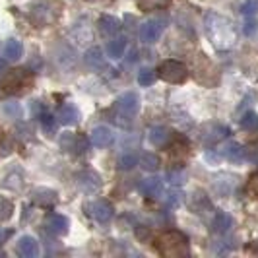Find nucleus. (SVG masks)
<instances>
[{"mask_svg": "<svg viewBox=\"0 0 258 258\" xmlns=\"http://www.w3.org/2000/svg\"><path fill=\"white\" fill-rule=\"evenodd\" d=\"M241 12L245 16H252V14H258V0H246L241 6Z\"/></svg>", "mask_w": 258, "mask_h": 258, "instance_id": "nucleus-42", "label": "nucleus"}, {"mask_svg": "<svg viewBox=\"0 0 258 258\" xmlns=\"http://www.w3.org/2000/svg\"><path fill=\"white\" fill-rule=\"evenodd\" d=\"M188 206L192 210L194 214H200V216H204L206 212L212 210V202H210V198H208L206 194L202 192V190H196V192L190 196V202H188Z\"/></svg>", "mask_w": 258, "mask_h": 258, "instance_id": "nucleus-22", "label": "nucleus"}, {"mask_svg": "<svg viewBox=\"0 0 258 258\" xmlns=\"http://www.w3.org/2000/svg\"><path fill=\"white\" fill-rule=\"evenodd\" d=\"M186 179V173L182 171V169H177V171H169L167 173V181L171 184H182Z\"/></svg>", "mask_w": 258, "mask_h": 258, "instance_id": "nucleus-40", "label": "nucleus"}, {"mask_svg": "<svg viewBox=\"0 0 258 258\" xmlns=\"http://www.w3.org/2000/svg\"><path fill=\"white\" fill-rule=\"evenodd\" d=\"M70 33H72L74 41H76V43H80V45H86V43H90L91 37H93L90 24H86L84 20H80L76 26L72 27V31H70Z\"/></svg>", "mask_w": 258, "mask_h": 258, "instance_id": "nucleus-26", "label": "nucleus"}, {"mask_svg": "<svg viewBox=\"0 0 258 258\" xmlns=\"http://www.w3.org/2000/svg\"><path fill=\"white\" fill-rule=\"evenodd\" d=\"M237 184V177L231 173H218L212 179V190L218 196H229Z\"/></svg>", "mask_w": 258, "mask_h": 258, "instance_id": "nucleus-11", "label": "nucleus"}, {"mask_svg": "<svg viewBox=\"0 0 258 258\" xmlns=\"http://www.w3.org/2000/svg\"><path fill=\"white\" fill-rule=\"evenodd\" d=\"M221 155H223L227 161L237 163V161H243L246 157V148H243L241 144H237V142H227L223 146V150H221Z\"/></svg>", "mask_w": 258, "mask_h": 258, "instance_id": "nucleus-23", "label": "nucleus"}, {"mask_svg": "<svg viewBox=\"0 0 258 258\" xmlns=\"http://www.w3.org/2000/svg\"><path fill=\"white\" fill-rule=\"evenodd\" d=\"M204 27H206L208 39L220 51L231 49L237 41V31L233 24L218 12H208L204 16Z\"/></svg>", "mask_w": 258, "mask_h": 258, "instance_id": "nucleus-1", "label": "nucleus"}, {"mask_svg": "<svg viewBox=\"0 0 258 258\" xmlns=\"http://www.w3.org/2000/svg\"><path fill=\"white\" fill-rule=\"evenodd\" d=\"M2 113L8 116V118H20L22 116V107L16 101H4L2 103Z\"/></svg>", "mask_w": 258, "mask_h": 258, "instance_id": "nucleus-35", "label": "nucleus"}, {"mask_svg": "<svg viewBox=\"0 0 258 258\" xmlns=\"http://www.w3.org/2000/svg\"><path fill=\"white\" fill-rule=\"evenodd\" d=\"M39 120H41V126L45 128V132L52 136L54 134V130H56V118L51 115H47V113H43V115L39 116Z\"/></svg>", "mask_w": 258, "mask_h": 258, "instance_id": "nucleus-38", "label": "nucleus"}, {"mask_svg": "<svg viewBox=\"0 0 258 258\" xmlns=\"http://www.w3.org/2000/svg\"><path fill=\"white\" fill-rule=\"evenodd\" d=\"M148 140L155 148H165L173 140V132L169 128H165V126H154V128H150V132H148Z\"/></svg>", "mask_w": 258, "mask_h": 258, "instance_id": "nucleus-17", "label": "nucleus"}, {"mask_svg": "<svg viewBox=\"0 0 258 258\" xmlns=\"http://www.w3.org/2000/svg\"><path fill=\"white\" fill-rule=\"evenodd\" d=\"M159 254L165 258H184L190 254L188 237L181 231H165L155 239Z\"/></svg>", "mask_w": 258, "mask_h": 258, "instance_id": "nucleus-2", "label": "nucleus"}, {"mask_svg": "<svg viewBox=\"0 0 258 258\" xmlns=\"http://www.w3.org/2000/svg\"><path fill=\"white\" fill-rule=\"evenodd\" d=\"M250 190L254 196H258V173H254L252 177H250Z\"/></svg>", "mask_w": 258, "mask_h": 258, "instance_id": "nucleus-43", "label": "nucleus"}, {"mask_svg": "<svg viewBox=\"0 0 258 258\" xmlns=\"http://www.w3.org/2000/svg\"><path fill=\"white\" fill-rule=\"evenodd\" d=\"M161 33H163V22L161 20H148L140 27V39L144 43H150V45L161 37Z\"/></svg>", "mask_w": 258, "mask_h": 258, "instance_id": "nucleus-12", "label": "nucleus"}, {"mask_svg": "<svg viewBox=\"0 0 258 258\" xmlns=\"http://www.w3.org/2000/svg\"><path fill=\"white\" fill-rule=\"evenodd\" d=\"M248 250H250L252 254H258V239H256V241H252V243L248 245Z\"/></svg>", "mask_w": 258, "mask_h": 258, "instance_id": "nucleus-44", "label": "nucleus"}, {"mask_svg": "<svg viewBox=\"0 0 258 258\" xmlns=\"http://www.w3.org/2000/svg\"><path fill=\"white\" fill-rule=\"evenodd\" d=\"M192 66H194V78H196V82H200L202 86L216 88V86L220 84V80H221L220 70H218V66L214 64L204 52H200V54L194 56Z\"/></svg>", "mask_w": 258, "mask_h": 258, "instance_id": "nucleus-3", "label": "nucleus"}, {"mask_svg": "<svg viewBox=\"0 0 258 258\" xmlns=\"http://www.w3.org/2000/svg\"><path fill=\"white\" fill-rule=\"evenodd\" d=\"M184 202V192L182 190H171L165 194V204L169 208H179Z\"/></svg>", "mask_w": 258, "mask_h": 258, "instance_id": "nucleus-37", "label": "nucleus"}, {"mask_svg": "<svg viewBox=\"0 0 258 258\" xmlns=\"http://www.w3.org/2000/svg\"><path fill=\"white\" fill-rule=\"evenodd\" d=\"M159 76L169 84H182L188 78V68L179 60H165L159 66Z\"/></svg>", "mask_w": 258, "mask_h": 258, "instance_id": "nucleus-5", "label": "nucleus"}, {"mask_svg": "<svg viewBox=\"0 0 258 258\" xmlns=\"http://www.w3.org/2000/svg\"><path fill=\"white\" fill-rule=\"evenodd\" d=\"M136 163H138V157H136V155L124 154V155H120V159H118V165H116V167L122 169V171H128V169H132Z\"/></svg>", "mask_w": 258, "mask_h": 258, "instance_id": "nucleus-39", "label": "nucleus"}, {"mask_svg": "<svg viewBox=\"0 0 258 258\" xmlns=\"http://www.w3.org/2000/svg\"><path fill=\"white\" fill-rule=\"evenodd\" d=\"M171 0H138V10L152 12V10H165L169 8Z\"/></svg>", "mask_w": 258, "mask_h": 258, "instance_id": "nucleus-30", "label": "nucleus"}, {"mask_svg": "<svg viewBox=\"0 0 258 258\" xmlns=\"http://www.w3.org/2000/svg\"><path fill=\"white\" fill-rule=\"evenodd\" d=\"M97 26H99V31L103 33L105 37H115L116 33L120 31L122 24L116 18H113V16H101L99 22H97Z\"/></svg>", "mask_w": 258, "mask_h": 258, "instance_id": "nucleus-24", "label": "nucleus"}, {"mask_svg": "<svg viewBox=\"0 0 258 258\" xmlns=\"http://www.w3.org/2000/svg\"><path fill=\"white\" fill-rule=\"evenodd\" d=\"M231 132L227 126L218 124V122H212V124H204L200 128V140L206 144V146H214V144L221 142L223 138H227Z\"/></svg>", "mask_w": 258, "mask_h": 258, "instance_id": "nucleus-10", "label": "nucleus"}, {"mask_svg": "<svg viewBox=\"0 0 258 258\" xmlns=\"http://www.w3.org/2000/svg\"><path fill=\"white\" fill-rule=\"evenodd\" d=\"M54 60L58 62V66H62V68H70V66L76 64L78 54H76V51H74L72 47H68V45H62V47L56 51V56H54Z\"/></svg>", "mask_w": 258, "mask_h": 258, "instance_id": "nucleus-25", "label": "nucleus"}, {"mask_svg": "<svg viewBox=\"0 0 258 258\" xmlns=\"http://www.w3.org/2000/svg\"><path fill=\"white\" fill-rule=\"evenodd\" d=\"M138 190L146 196V198H157L159 194L163 192V181L159 177H148L140 182Z\"/></svg>", "mask_w": 258, "mask_h": 258, "instance_id": "nucleus-20", "label": "nucleus"}, {"mask_svg": "<svg viewBox=\"0 0 258 258\" xmlns=\"http://www.w3.org/2000/svg\"><path fill=\"white\" fill-rule=\"evenodd\" d=\"M115 109L118 111L116 120L118 118H132V116L138 113V109H140V97H138V93H134V91L122 93L115 101Z\"/></svg>", "mask_w": 258, "mask_h": 258, "instance_id": "nucleus-6", "label": "nucleus"}, {"mask_svg": "<svg viewBox=\"0 0 258 258\" xmlns=\"http://www.w3.org/2000/svg\"><path fill=\"white\" fill-rule=\"evenodd\" d=\"M86 64L90 66L91 70H101V68L105 66L103 52H101V49L93 47V49H90V51L86 52Z\"/></svg>", "mask_w": 258, "mask_h": 258, "instance_id": "nucleus-29", "label": "nucleus"}, {"mask_svg": "<svg viewBox=\"0 0 258 258\" xmlns=\"http://www.w3.org/2000/svg\"><path fill=\"white\" fill-rule=\"evenodd\" d=\"M56 122L64 124V126H72V124H78L80 122V111H78L76 105L66 103L58 109L56 113Z\"/></svg>", "mask_w": 258, "mask_h": 258, "instance_id": "nucleus-16", "label": "nucleus"}, {"mask_svg": "<svg viewBox=\"0 0 258 258\" xmlns=\"http://www.w3.org/2000/svg\"><path fill=\"white\" fill-rule=\"evenodd\" d=\"M84 212H86L90 218H93L97 223H109V221L113 220V216H115V210L111 206V202H109V200H103V198L86 204V206H84Z\"/></svg>", "mask_w": 258, "mask_h": 258, "instance_id": "nucleus-7", "label": "nucleus"}, {"mask_svg": "<svg viewBox=\"0 0 258 258\" xmlns=\"http://www.w3.org/2000/svg\"><path fill=\"white\" fill-rule=\"evenodd\" d=\"M12 214H14L12 200H8V198L0 196V221L10 220V218H12Z\"/></svg>", "mask_w": 258, "mask_h": 258, "instance_id": "nucleus-36", "label": "nucleus"}, {"mask_svg": "<svg viewBox=\"0 0 258 258\" xmlns=\"http://www.w3.org/2000/svg\"><path fill=\"white\" fill-rule=\"evenodd\" d=\"M16 252L24 258H35L39 254V243L33 237L24 235V237L18 241V245H16Z\"/></svg>", "mask_w": 258, "mask_h": 258, "instance_id": "nucleus-19", "label": "nucleus"}, {"mask_svg": "<svg viewBox=\"0 0 258 258\" xmlns=\"http://www.w3.org/2000/svg\"><path fill=\"white\" fill-rule=\"evenodd\" d=\"M22 184H24V177H22L20 171H12V173H8V175L2 179V186H4V188H10V190H20Z\"/></svg>", "mask_w": 258, "mask_h": 258, "instance_id": "nucleus-31", "label": "nucleus"}, {"mask_svg": "<svg viewBox=\"0 0 258 258\" xmlns=\"http://www.w3.org/2000/svg\"><path fill=\"white\" fill-rule=\"evenodd\" d=\"M243 33L245 35H254V33H258V20H254V18H248L245 24H243Z\"/></svg>", "mask_w": 258, "mask_h": 258, "instance_id": "nucleus-41", "label": "nucleus"}, {"mask_svg": "<svg viewBox=\"0 0 258 258\" xmlns=\"http://www.w3.org/2000/svg\"><path fill=\"white\" fill-rule=\"evenodd\" d=\"M60 150L66 152V154H74V155H82L88 152L90 144H88V138L82 136V134H72V132H64L60 136Z\"/></svg>", "mask_w": 258, "mask_h": 258, "instance_id": "nucleus-8", "label": "nucleus"}, {"mask_svg": "<svg viewBox=\"0 0 258 258\" xmlns=\"http://www.w3.org/2000/svg\"><path fill=\"white\" fill-rule=\"evenodd\" d=\"M115 140V134L109 126H95L91 130V144L95 148H107Z\"/></svg>", "mask_w": 258, "mask_h": 258, "instance_id": "nucleus-18", "label": "nucleus"}, {"mask_svg": "<svg viewBox=\"0 0 258 258\" xmlns=\"http://www.w3.org/2000/svg\"><path fill=\"white\" fill-rule=\"evenodd\" d=\"M58 18V8L49 0H35L29 6V20L37 27H47Z\"/></svg>", "mask_w": 258, "mask_h": 258, "instance_id": "nucleus-4", "label": "nucleus"}, {"mask_svg": "<svg viewBox=\"0 0 258 258\" xmlns=\"http://www.w3.org/2000/svg\"><path fill=\"white\" fill-rule=\"evenodd\" d=\"M105 51H107V56H111V58H120L124 54V51H126V39L115 37L113 41L107 43Z\"/></svg>", "mask_w": 258, "mask_h": 258, "instance_id": "nucleus-27", "label": "nucleus"}, {"mask_svg": "<svg viewBox=\"0 0 258 258\" xmlns=\"http://www.w3.org/2000/svg\"><path fill=\"white\" fill-rule=\"evenodd\" d=\"M68 227H70V223L66 220L64 216H60V214H51V216H47V220H45V229L52 235H66L68 233Z\"/></svg>", "mask_w": 258, "mask_h": 258, "instance_id": "nucleus-15", "label": "nucleus"}, {"mask_svg": "<svg viewBox=\"0 0 258 258\" xmlns=\"http://www.w3.org/2000/svg\"><path fill=\"white\" fill-rule=\"evenodd\" d=\"M31 82V78L27 76L24 70H10L8 76L4 78V90L8 91H20L26 84Z\"/></svg>", "mask_w": 258, "mask_h": 258, "instance_id": "nucleus-13", "label": "nucleus"}, {"mask_svg": "<svg viewBox=\"0 0 258 258\" xmlns=\"http://www.w3.org/2000/svg\"><path fill=\"white\" fill-rule=\"evenodd\" d=\"M155 80H157V72H155L154 68H142V70L138 72V84L144 86V88L152 86Z\"/></svg>", "mask_w": 258, "mask_h": 258, "instance_id": "nucleus-33", "label": "nucleus"}, {"mask_svg": "<svg viewBox=\"0 0 258 258\" xmlns=\"http://www.w3.org/2000/svg\"><path fill=\"white\" fill-rule=\"evenodd\" d=\"M138 163L142 165L144 171H157V169H159V165H161V159H159L155 154L146 152V154H142V157L138 159Z\"/></svg>", "mask_w": 258, "mask_h": 258, "instance_id": "nucleus-32", "label": "nucleus"}, {"mask_svg": "<svg viewBox=\"0 0 258 258\" xmlns=\"http://www.w3.org/2000/svg\"><path fill=\"white\" fill-rule=\"evenodd\" d=\"M76 184L82 192L93 194L101 188V177H99V173H95L91 169H84V171L76 173Z\"/></svg>", "mask_w": 258, "mask_h": 258, "instance_id": "nucleus-9", "label": "nucleus"}, {"mask_svg": "<svg viewBox=\"0 0 258 258\" xmlns=\"http://www.w3.org/2000/svg\"><path fill=\"white\" fill-rule=\"evenodd\" d=\"M231 225H233V220L227 212H216L212 221H210V229L214 233H218V235H225V233L231 229Z\"/></svg>", "mask_w": 258, "mask_h": 258, "instance_id": "nucleus-21", "label": "nucleus"}, {"mask_svg": "<svg viewBox=\"0 0 258 258\" xmlns=\"http://www.w3.org/2000/svg\"><path fill=\"white\" fill-rule=\"evenodd\" d=\"M8 237V231H4L2 227H0V243H4V239Z\"/></svg>", "mask_w": 258, "mask_h": 258, "instance_id": "nucleus-45", "label": "nucleus"}, {"mask_svg": "<svg viewBox=\"0 0 258 258\" xmlns=\"http://www.w3.org/2000/svg\"><path fill=\"white\" fill-rule=\"evenodd\" d=\"M239 124H241V128L243 130H256L258 128V113H254V111L245 113Z\"/></svg>", "mask_w": 258, "mask_h": 258, "instance_id": "nucleus-34", "label": "nucleus"}, {"mask_svg": "<svg viewBox=\"0 0 258 258\" xmlns=\"http://www.w3.org/2000/svg\"><path fill=\"white\" fill-rule=\"evenodd\" d=\"M22 52H24V47H22V43L18 39H8L6 41V45H4V56L8 60H12V62L14 60H20Z\"/></svg>", "mask_w": 258, "mask_h": 258, "instance_id": "nucleus-28", "label": "nucleus"}, {"mask_svg": "<svg viewBox=\"0 0 258 258\" xmlns=\"http://www.w3.org/2000/svg\"><path fill=\"white\" fill-rule=\"evenodd\" d=\"M31 200L41 208H52L56 204V200H58V194L54 192V190H51V188L41 186V188L31 190Z\"/></svg>", "mask_w": 258, "mask_h": 258, "instance_id": "nucleus-14", "label": "nucleus"}]
</instances>
